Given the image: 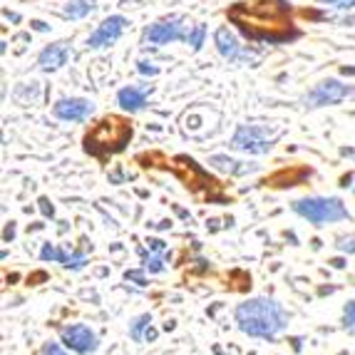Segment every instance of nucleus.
<instances>
[{
    "label": "nucleus",
    "instance_id": "obj_4",
    "mask_svg": "<svg viewBox=\"0 0 355 355\" xmlns=\"http://www.w3.org/2000/svg\"><path fill=\"white\" fill-rule=\"evenodd\" d=\"M296 214H301L303 219H308L311 224L323 226L333 224V221H343L348 219V209L343 207L340 199H326V196H313V199H301V202L293 204Z\"/></svg>",
    "mask_w": 355,
    "mask_h": 355
},
{
    "label": "nucleus",
    "instance_id": "obj_22",
    "mask_svg": "<svg viewBox=\"0 0 355 355\" xmlns=\"http://www.w3.org/2000/svg\"><path fill=\"white\" fill-rule=\"evenodd\" d=\"M147 266H149V271H162V259L159 256H152V259L147 261Z\"/></svg>",
    "mask_w": 355,
    "mask_h": 355
},
{
    "label": "nucleus",
    "instance_id": "obj_3",
    "mask_svg": "<svg viewBox=\"0 0 355 355\" xmlns=\"http://www.w3.org/2000/svg\"><path fill=\"white\" fill-rule=\"evenodd\" d=\"M132 139V127L122 117H105L100 125L89 130L85 137V149L95 157H105V154L122 152L127 142Z\"/></svg>",
    "mask_w": 355,
    "mask_h": 355
},
{
    "label": "nucleus",
    "instance_id": "obj_2",
    "mask_svg": "<svg viewBox=\"0 0 355 355\" xmlns=\"http://www.w3.org/2000/svg\"><path fill=\"white\" fill-rule=\"evenodd\" d=\"M236 323L249 336L273 338L286 328V311L271 298H251L236 308Z\"/></svg>",
    "mask_w": 355,
    "mask_h": 355
},
{
    "label": "nucleus",
    "instance_id": "obj_6",
    "mask_svg": "<svg viewBox=\"0 0 355 355\" xmlns=\"http://www.w3.org/2000/svg\"><path fill=\"white\" fill-rule=\"evenodd\" d=\"M353 92H355V87L343 85L340 80H323V83H318L306 97H303V105L306 107L338 105V102H343L345 97H350Z\"/></svg>",
    "mask_w": 355,
    "mask_h": 355
},
{
    "label": "nucleus",
    "instance_id": "obj_18",
    "mask_svg": "<svg viewBox=\"0 0 355 355\" xmlns=\"http://www.w3.org/2000/svg\"><path fill=\"white\" fill-rule=\"evenodd\" d=\"M343 320H345V328H350V331H355V301L345 306V311H343Z\"/></svg>",
    "mask_w": 355,
    "mask_h": 355
},
{
    "label": "nucleus",
    "instance_id": "obj_17",
    "mask_svg": "<svg viewBox=\"0 0 355 355\" xmlns=\"http://www.w3.org/2000/svg\"><path fill=\"white\" fill-rule=\"evenodd\" d=\"M149 323H152V318H149V315H142V318L132 326V331H130L132 338H135V340H142V331H144V328H149Z\"/></svg>",
    "mask_w": 355,
    "mask_h": 355
},
{
    "label": "nucleus",
    "instance_id": "obj_20",
    "mask_svg": "<svg viewBox=\"0 0 355 355\" xmlns=\"http://www.w3.org/2000/svg\"><path fill=\"white\" fill-rule=\"evenodd\" d=\"M42 355H70V353H65L58 343H48L45 348H42Z\"/></svg>",
    "mask_w": 355,
    "mask_h": 355
},
{
    "label": "nucleus",
    "instance_id": "obj_15",
    "mask_svg": "<svg viewBox=\"0 0 355 355\" xmlns=\"http://www.w3.org/2000/svg\"><path fill=\"white\" fill-rule=\"evenodd\" d=\"M204 37H207V25H194V28L187 33V42L191 45V50H199L204 45Z\"/></svg>",
    "mask_w": 355,
    "mask_h": 355
},
{
    "label": "nucleus",
    "instance_id": "obj_13",
    "mask_svg": "<svg viewBox=\"0 0 355 355\" xmlns=\"http://www.w3.org/2000/svg\"><path fill=\"white\" fill-rule=\"evenodd\" d=\"M117 102L127 112H139L147 105V89L142 87H122L117 95Z\"/></svg>",
    "mask_w": 355,
    "mask_h": 355
},
{
    "label": "nucleus",
    "instance_id": "obj_25",
    "mask_svg": "<svg viewBox=\"0 0 355 355\" xmlns=\"http://www.w3.org/2000/svg\"><path fill=\"white\" fill-rule=\"evenodd\" d=\"M3 15H6V18H8V20H10V23H20V15H15V12L6 10V12H3Z\"/></svg>",
    "mask_w": 355,
    "mask_h": 355
},
{
    "label": "nucleus",
    "instance_id": "obj_9",
    "mask_svg": "<svg viewBox=\"0 0 355 355\" xmlns=\"http://www.w3.org/2000/svg\"><path fill=\"white\" fill-rule=\"evenodd\" d=\"M62 345L75 353H95L97 336L87 326H70L62 331Z\"/></svg>",
    "mask_w": 355,
    "mask_h": 355
},
{
    "label": "nucleus",
    "instance_id": "obj_5",
    "mask_svg": "<svg viewBox=\"0 0 355 355\" xmlns=\"http://www.w3.org/2000/svg\"><path fill=\"white\" fill-rule=\"evenodd\" d=\"M276 137H279V130L268 132V127L261 125H241L236 130V135H234V139H231V147L251 154H266L271 152Z\"/></svg>",
    "mask_w": 355,
    "mask_h": 355
},
{
    "label": "nucleus",
    "instance_id": "obj_14",
    "mask_svg": "<svg viewBox=\"0 0 355 355\" xmlns=\"http://www.w3.org/2000/svg\"><path fill=\"white\" fill-rule=\"evenodd\" d=\"M92 10H95V3H92V0H70L62 12H65L70 20H83V18H87Z\"/></svg>",
    "mask_w": 355,
    "mask_h": 355
},
{
    "label": "nucleus",
    "instance_id": "obj_1",
    "mask_svg": "<svg viewBox=\"0 0 355 355\" xmlns=\"http://www.w3.org/2000/svg\"><path fill=\"white\" fill-rule=\"evenodd\" d=\"M229 20L236 23L243 30V35H249L251 40H266V42H284L288 33H276V30L291 25V6L286 0H259L254 6L249 3H236L229 10Z\"/></svg>",
    "mask_w": 355,
    "mask_h": 355
},
{
    "label": "nucleus",
    "instance_id": "obj_16",
    "mask_svg": "<svg viewBox=\"0 0 355 355\" xmlns=\"http://www.w3.org/2000/svg\"><path fill=\"white\" fill-rule=\"evenodd\" d=\"M211 164L219 166V169H224V172H246V169L236 166V164H241V162H234V159H229V157H214Z\"/></svg>",
    "mask_w": 355,
    "mask_h": 355
},
{
    "label": "nucleus",
    "instance_id": "obj_21",
    "mask_svg": "<svg viewBox=\"0 0 355 355\" xmlns=\"http://www.w3.org/2000/svg\"><path fill=\"white\" fill-rule=\"evenodd\" d=\"M139 72H142V75H157L159 67L152 65V62H147V60H142V62H139Z\"/></svg>",
    "mask_w": 355,
    "mask_h": 355
},
{
    "label": "nucleus",
    "instance_id": "obj_12",
    "mask_svg": "<svg viewBox=\"0 0 355 355\" xmlns=\"http://www.w3.org/2000/svg\"><path fill=\"white\" fill-rule=\"evenodd\" d=\"M65 62H67V45L65 42H53V45H48V48L37 55V65H40L45 72L60 70Z\"/></svg>",
    "mask_w": 355,
    "mask_h": 355
},
{
    "label": "nucleus",
    "instance_id": "obj_8",
    "mask_svg": "<svg viewBox=\"0 0 355 355\" xmlns=\"http://www.w3.org/2000/svg\"><path fill=\"white\" fill-rule=\"evenodd\" d=\"M53 112L58 119H65V122H85V119L92 117L95 112V105L83 97H70V100H60L55 102Z\"/></svg>",
    "mask_w": 355,
    "mask_h": 355
},
{
    "label": "nucleus",
    "instance_id": "obj_11",
    "mask_svg": "<svg viewBox=\"0 0 355 355\" xmlns=\"http://www.w3.org/2000/svg\"><path fill=\"white\" fill-rule=\"evenodd\" d=\"M214 42H216V50H219V55L224 60H229V62H239V60H241V45H239L236 35H234L226 25H221V28L214 33Z\"/></svg>",
    "mask_w": 355,
    "mask_h": 355
},
{
    "label": "nucleus",
    "instance_id": "obj_10",
    "mask_svg": "<svg viewBox=\"0 0 355 355\" xmlns=\"http://www.w3.org/2000/svg\"><path fill=\"white\" fill-rule=\"evenodd\" d=\"M184 30L179 25V20H162V23H154L152 28L144 30V40H149L152 45H166V42L182 40Z\"/></svg>",
    "mask_w": 355,
    "mask_h": 355
},
{
    "label": "nucleus",
    "instance_id": "obj_24",
    "mask_svg": "<svg viewBox=\"0 0 355 355\" xmlns=\"http://www.w3.org/2000/svg\"><path fill=\"white\" fill-rule=\"evenodd\" d=\"M30 25H33V28H35V30H40V33H45V30H48V25L42 23V20H33V23H30Z\"/></svg>",
    "mask_w": 355,
    "mask_h": 355
},
{
    "label": "nucleus",
    "instance_id": "obj_26",
    "mask_svg": "<svg viewBox=\"0 0 355 355\" xmlns=\"http://www.w3.org/2000/svg\"><path fill=\"white\" fill-rule=\"evenodd\" d=\"M343 75H355V67H343Z\"/></svg>",
    "mask_w": 355,
    "mask_h": 355
},
{
    "label": "nucleus",
    "instance_id": "obj_19",
    "mask_svg": "<svg viewBox=\"0 0 355 355\" xmlns=\"http://www.w3.org/2000/svg\"><path fill=\"white\" fill-rule=\"evenodd\" d=\"M318 3H326V6H333L338 10H353L355 0H318Z\"/></svg>",
    "mask_w": 355,
    "mask_h": 355
},
{
    "label": "nucleus",
    "instance_id": "obj_23",
    "mask_svg": "<svg viewBox=\"0 0 355 355\" xmlns=\"http://www.w3.org/2000/svg\"><path fill=\"white\" fill-rule=\"evenodd\" d=\"M40 209H42V214H45V216H53V214H55L53 204H50L48 199H40Z\"/></svg>",
    "mask_w": 355,
    "mask_h": 355
},
{
    "label": "nucleus",
    "instance_id": "obj_7",
    "mask_svg": "<svg viewBox=\"0 0 355 355\" xmlns=\"http://www.w3.org/2000/svg\"><path fill=\"white\" fill-rule=\"evenodd\" d=\"M127 18H122V15H110V18H105L100 25H97V30L89 35L87 40V48L89 50H102V48H110V45H114V42L122 37V33H125L127 28Z\"/></svg>",
    "mask_w": 355,
    "mask_h": 355
}]
</instances>
